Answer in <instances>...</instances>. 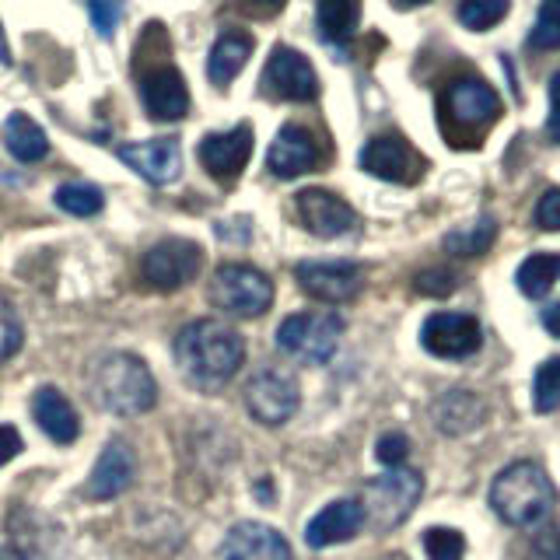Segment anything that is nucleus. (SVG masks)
<instances>
[{
	"label": "nucleus",
	"instance_id": "nucleus-17",
	"mask_svg": "<svg viewBox=\"0 0 560 560\" xmlns=\"http://www.w3.org/2000/svg\"><path fill=\"white\" fill-rule=\"evenodd\" d=\"M116 154L122 165L133 168L140 179H148L151 186H168L179 179V172H183L179 140H172V137L140 140V144H119Z\"/></svg>",
	"mask_w": 560,
	"mask_h": 560
},
{
	"label": "nucleus",
	"instance_id": "nucleus-14",
	"mask_svg": "<svg viewBox=\"0 0 560 560\" xmlns=\"http://www.w3.org/2000/svg\"><path fill=\"white\" fill-rule=\"evenodd\" d=\"M197 154L210 179H218L221 186H232L253 158V127L249 122H238V127L224 133H207L200 140Z\"/></svg>",
	"mask_w": 560,
	"mask_h": 560
},
{
	"label": "nucleus",
	"instance_id": "nucleus-13",
	"mask_svg": "<svg viewBox=\"0 0 560 560\" xmlns=\"http://www.w3.org/2000/svg\"><path fill=\"white\" fill-rule=\"evenodd\" d=\"M262 92L280 102H312L319 95V78L298 49L277 46L262 70Z\"/></svg>",
	"mask_w": 560,
	"mask_h": 560
},
{
	"label": "nucleus",
	"instance_id": "nucleus-30",
	"mask_svg": "<svg viewBox=\"0 0 560 560\" xmlns=\"http://www.w3.org/2000/svg\"><path fill=\"white\" fill-rule=\"evenodd\" d=\"M508 560H560V529L547 522L536 525V529L508 553Z\"/></svg>",
	"mask_w": 560,
	"mask_h": 560
},
{
	"label": "nucleus",
	"instance_id": "nucleus-18",
	"mask_svg": "<svg viewBox=\"0 0 560 560\" xmlns=\"http://www.w3.org/2000/svg\"><path fill=\"white\" fill-rule=\"evenodd\" d=\"M221 560H294V553L273 525L238 522L221 542Z\"/></svg>",
	"mask_w": 560,
	"mask_h": 560
},
{
	"label": "nucleus",
	"instance_id": "nucleus-31",
	"mask_svg": "<svg viewBox=\"0 0 560 560\" xmlns=\"http://www.w3.org/2000/svg\"><path fill=\"white\" fill-rule=\"evenodd\" d=\"M533 410L553 413L560 410V358H550L536 368L533 378Z\"/></svg>",
	"mask_w": 560,
	"mask_h": 560
},
{
	"label": "nucleus",
	"instance_id": "nucleus-48",
	"mask_svg": "<svg viewBox=\"0 0 560 560\" xmlns=\"http://www.w3.org/2000/svg\"><path fill=\"white\" fill-rule=\"evenodd\" d=\"M378 560H407L402 553H385V557H378Z\"/></svg>",
	"mask_w": 560,
	"mask_h": 560
},
{
	"label": "nucleus",
	"instance_id": "nucleus-5",
	"mask_svg": "<svg viewBox=\"0 0 560 560\" xmlns=\"http://www.w3.org/2000/svg\"><path fill=\"white\" fill-rule=\"evenodd\" d=\"M501 116V98L483 78H459L448 84V92L442 98V119L445 127L455 122V130L448 133L452 144H463V140H477L480 133H487Z\"/></svg>",
	"mask_w": 560,
	"mask_h": 560
},
{
	"label": "nucleus",
	"instance_id": "nucleus-39",
	"mask_svg": "<svg viewBox=\"0 0 560 560\" xmlns=\"http://www.w3.org/2000/svg\"><path fill=\"white\" fill-rule=\"evenodd\" d=\"M533 221H536V228H542V232H560V189L542 192Z\"/></svg>",
	"mask_w": 560,
	"mask_h": 560
},
{
	"label": "nucleus",
	"instance_id": "nucleus-2",
	"mask_svg": "<svg viewBox=\"0 0 560 560\" xmlns=\"http://www.w3.org/2000/svg\"><path fill=\"white\" fill-rule=\"evenodd\" d=\"M553 483L547 469L533 459H522L504 466L494 483H490V508L501 522L515 525V529H536L553 512Z\"/></svg>",
	"mask_w": 560,
	"mask_h": 560
},
{
	"label": "nucleus",
	"instance_id": "nucleus-19",
	"mask_svg": "<svg viewBox=\"0 0 560 560\" xmlns=\"http://www.w3.org/2000/svg\"><path fill=\"white\" fill-rule=\"evenodd\" d=\"M315 165H319V144H315V137L305 127H298V122L280 127L267 151V168L277 179H298V175L312 172Z\"/></svg>",
	"mask_w": 560,
	"mask_h": 560
},
{
	"label": "nucleus",
	"instance_id": "nucleus-12",
	"mask_svg": "<svg viewBox=\"0 0 560 560\" xmlns=\"http://www.w3.org/2000/svg\"><path fill=\"white\" fill-rule=\"evenodd\" d=\"M361 168L368 175H375V179H385V183H402V186H413L420 175H424L428 162L420 158L410 140H402L396 133H382V137H372L368 144L361 148Z\"/></svg>",
	"mask_w": 560,
	"mask_h": 560
},
{
	"label": "nucleus",
	"instance_id": "nucleus-38",
	"mask_svg": "<svg viewBox=\"0 0 560 560\" xmlns=\"http://www.w3.org/2000/svg\"><path fill=\"white\" fill-rule=\"evenodd\" d=\"M375 455H378V463H382V466L399 469L402 463H407V455H410V438H407V434H399V431L382 434V438H378V445H375Z\"/></svg>",
	"mask_w": 560,
	"mask_h": 560
},
{
	"label": "nucleus",
	"instance_id": "nucleus-29",
	"mask_svg": "<svg viewBox=\"0 0 560 560\" xmlns=\"http://www.w3.org/2000/svg\"><path fill=\"white\" fill-rule=\"evenodd\" d=\"M52 203H57L60 210H67V214H74V218H95L105 207V197H102V189L92 183H63L57 192H52Z\"/></svg>",
	"mask_w": 560,
	"mask_h": 560
},
{
	"label": "nucleus",
	"instance_id": "nucleus-25",
	"mask_svg": "<svg viewBox=\"0 0 560 560\" xmlns=\"http://www.w3.org/2000/svg\"><path fill=\"white\" fill-rule=\"evenodd\" d=\"M249 57H253L249 35H245V32H224L221 39L214 43V49H210V57H207V78L214 81L218 88L232 84L242 74V67L249 63Z\"/></svg>",
	"mask_w": 560,
	"mask_h": 560
},
{
	"label": "nucleus",
	"instance_id": "nucleus-22",
	"mask_svg": "<svg viewBox=\"0 0 560 560\" xmlns=\"http://www.w3.org/2000/svg\"><path fill=\"white\" fill-rule=\"evenodd\" d=\"M32 417H35V424L43 428V434L52 438L57 445L78 442V434H81L78 410L70 407V399L60 389H52V385L35 389V396H32Z\"/></svg>",
	"mask_w": 560,
	"mask_h": 560
},
{
	"label": "nucleus",
	"instance_id": "nucleus-26",
	"mask_svg": "<svg viewBox=\"0 0 560 560\" xmlns=\"http://www.w3.org/2000/svg\"><path fill=\"white\" fill-rule=\"evenodd\" d=\"M4 144L8 151L18 158V162H43V158L49 154V140H46V130L35 122L32 116L25 113H11L8 122H4Z\"/></svg>",
	"mask_w": 560,
	"mask_h": 560
},
{
	"label": "nucleus",
	"instance_id": "nucleus-43",
	"mask_svg": "<svg viewBox=\"0 0 560 560\" xmlns=\"http://www.w3.org/2000/svg\"><path fill=\"white\" fill-rule=\"evenodd\" d=\"M542 329H547L550 337H557V340H560V302H557V305H550L547 312H542Z\"/></svg>",
	"mask_w": 560,
	"mask_h": 560
},
{
	"label": "nucleus",
	"instance_id": "nucleus-23",
	"mask_svg": "<svg viewBox=\"0 0 560 560\" xmlns=\"http://www.w3.org/2000/svg\"><path fill=\"white\" fill-rule=\"evenodd\" d=\"M431 417H434V428L442 434H469L487 420V407L477 393L452 389L445 396H438V402L431 407Z\"/></svg>",
	"mask_w": 560,
	"mask_h": 560
},
{
	"label": "nucleus",
	"instance_id": "nucleus-24",
	"mask_svg": "<svg viewBox=\"0 0 560 560\" xmlns=\"http://www.w3.org/2000/svg\"><path fill=\"white\" fill-rule=\"evenodd\" d=\"M315 25L323 43L343 49L361 25V0H315Z\"/></svg>",
	"mask_w": 560,
	"mask_h": 560
},
{
	"label": "nucleus",
	"instance_id": "nucleus-37",
	"mask_svg": "<svg viewBox=\"0 0 560 560\" xmlns=\"http://www.w3.org/2000/svg\"><path fill=\"white\" fill-rule=\"evenodd\" d=\"M455 284H459V277H455V270H448V267H428L413 277V288L428 298H445L455 291Z\"/></svg>",
	"mask_w": 560,
	"mask_h": 560
},
{
	"label": "nucleus",
	"instance_id": "nucleus-28",
	"mask_svg": "<svg viewBox=\"0 0 560 560\" xmlns=\"http://www.w3.org/2000/svg\"><path fill=\"white\" fill-rule=\"evenodd\" d=\"M560 280V253H533L515 273V284L525 298H547Z\"/></svg>",
	"mask_w": 560,
	"mask_h": 560
},
{
	"label": "nucleus",
	"instance_id": "nucleus-7",
	"mask_svg": "<svg viewBox=\"0 0 560 560\" xmlns=\"http://www.w3.org/2000/svg\"><path fill=\"white\" fill-rule=\"evenodd\" d=\"M343 319L332 312H294L277 326V347L302 364H326L337 354Z\"/></svg>",
	"mask_w": 560,
	"mask_h": 560
},
{
	"label": "nucleus",
	"instance_id": "nucleus-21",
	"mask_svg": "<svg viewBox=\"0 0 560 560\" xmlns=\"http://www.w3.org/2000/svg\"><path fill=\"white\" fill-rule=\"evenodd\" d=\"M361 529H364L361 501L358 498H343V501L326 504L323 512L305 525V542L312 550H326V547H337V542L354 539Z\"/></svg>",
	"mask_w": 560,
	"mask_h": 560
},
{
	"label": "nucleus",
	"instance_id": "nucleus-46",
	"mask_svg": "<svg viewBox=\"0 0 560 560\" xmlns=\"http://www.w3.org/2000/svg\"><path fill=\"white\" fill-rule=\"evenodd\" d=\"M256 498H262V501H273V494H270V480H262V483L256 487Z\"/></svg>",
	"mask_w": 560,
	"mask_h": 560
},
{
	"label": "nucleus",
	"instance_id": "nucleus-11",
	"mask_svg": "<svg viewBox=\"0 0 560 560\" xmlns=\"http://www.w3.org/2000/svg\"><path fill=\"white\" fill-rule=\"evenodd\" d=\"M420 343H424V350H431L434 358L463 361L483 347V326L477 323V315H466V312H434L428 315V323L420 326Z\"/></svg>",
	"mask_w": 560,
	"mask_h": 560
},
{
	"label": "nucleus",
	"instance_id": "nucleus-44",
	"mask_svg": "<svg viewBox=\"0 0 560 560\" xmlns=\"http://www.w3.org/2000/svg\"><path fill=\"white\" fill-rule=\"evenodd\" d=\"M0 63H11V49H8V39H4V25H0Z\"/></svg>",
	"mask_w": 560,
	"mask_h": 560
},
{
	"label": "nucleus",
	"instance_id": "nucleus-34",
	"mask_svg": "<svg viewBox=\"0 0 560 560\" xmlns=\"http://www.w3.org/2000/svg\"><path fill=\"white\" fill-rule=\"evenodd\" d=\"M420 539H424L428 560H463L466 553V536L459 529H448V525H434Z\"/></svg>",
	"mask_w": 560,
	"mask_h": 560
},
{
	"label": "nucleus",
	"instance_id": "nucleus-47",
	"mask_svg": "<svg viewBox=\"0 0 560 560\" xmlns=\"http://www.w3.org/2000/svg\"><path fill=\"white\" fill-rule=\"evenodd\" d=\"M0 560H25V557L18 553L14 547H0Z\"/></svg>",
	"mask_w": 560,
	"mask_h": 560
},
{
	"label": "nucleus",
	"instance_id": "nucleus-41",
	"mask_svg": "<svg viewBox=\"0 0 560 560\" xmlns=\"http://www.w3.org/2000/svg\"><path fill=\"white\" fill-rule=\"evenodd\" d=\"M547 133L553 144H560V70L550 81V119H547Z\"/></svg>",
	"mask_w": 560,
	"mask_h": 560
},
{
	"label": "nucleus",
	"instance_id": "nucleus-4",
	"mask_svg": "<svg viewBox=\"0 0 560 560\" xmlns=\"http://www.w3.org/2000/svg\"><path fill=\"white\" fill-rule=\"evenodd\" d=\"M420 494H424V477L417 469H385L382 477H372L361 490V508H364V525H372L375 533H389L399 522H407L417 508Z\"/></svg>",
	"mask_w": 560,
	"mask_h": 560
},
{
	"label": "nucleus",
	"instance_id": "nucleus-3",
	"mask_svg": "<svg viewBox=\"0 0 560 560\" xmlns=\"http://www.w3.org/2000/svg\"><path fill=\"white\" fill-rule=\"evenodd\" d=\"M92 399L105 413L140 417L158 402V382L137 354H105L92 372Z\"/></svg>",
	"mask_w": 560,
	"mask_h": 560
},
{
	"label": "nucleus",
	"instance_id": "nucleus-27",
	"mask_svg": "<svg viewBox=\"0 0 560 560\" xmlns=\"http://www.w3.org/2000/svg\"><path fill=\"white\" fill-rule=\"evenodd\" d=\"M494 238H498V221L490 214H483V218L448 232L442 245H445V253L455 259H477L490 249V245H494Z\"/></svg>",
	"mask_w": 560,
	"mask_h": 560
},
{
	"label": "nucleus",
	"instance_id": "nucleus-20",
	"mask_svg": "<svg viewBox=\"0 0 560 560\" xmlns=\"http://www.w3.org/2000/svg\"><path fill=\"white\" fill-rule=\"evenodd\" d=\"M133 472H137V455H133L130 442L113 438V442L102 448L92 477H88L84 494L92 501H113L133 483Z\"/></svg>",
	"mask_w": 560,
	"mask_h": 560
},
{
	"label": "nucleus",
	"instance_id": "nucleus-42",
	"mask_svg": "<svg viewBox=\"0 0 560 560\" xmlns=\"http://www.w3.org/2000/svg\"><path fill=\"white\" fill-rule=\"evenodd\" d=\"M238 4L249 11V14H259V18H270V14H277L280 8L288 4V0H238Z\"/></svg>",
	"mask_w": 560,
	"mask_h": 560
},
{
	"label": "nucleus",
	"instance_id": "nucleus-10",
	"mask_svg": "<svg viewBox=\"0 0 560 560\" xmlns=\"http://www.w3.org/2000/svg\"><path fill=\"white\" fill-rule=\"evenodd\" d=\"M294 277L298 288L326 305L354 302L364 288V267L350 259H305L294 267Z\"/></svg>",
	"mask_w": 560,
	"mask_h": 560
},
{
	"label": "nucleus",
	"instance_id": "nucleus-36",
	"mask_svg": "<svg viewBox=\"0 0 560 560\" xmlns=\"http://www.w3.org/2000/svg\"><path fill=\"white\" fill-rule=\"evenodd\" d=\"M88 14H92L98 39H113L127 8H122V0H88Z\"/></svg>",
	"mask_w": 560,
	"mask_h": 560
},
{
	"label": "nucleus",
	"instance_id": "nucleus-9",
	"mask_svg": "<svg viewBox=\"0 0 560 560\" xmlns=\"http://www.w3.org/2000/svg\"><path fill=\"white\" fill-rule=\"evenodd\" d=\"M245 407H249V413L267 428L288 424L298 413V407H302L298 378L288 372H277V368H259V372L245 382Z\"/></svg>",
	"mask_w": 560,
	"mask_h": 560
},
{
	"label": "nucleus",
	"instance_id": "nucleus-45",
	"mask_svg": "<svg viewBox=\"0 0 560 560\" xmlns=\"http://www.w3.org/2000/svg\"><path fill=\"white\" fill-rule=\"evenodd\" d=\"M420 4H428V0H393V8H399V11H410V8H420Z\"/></svg>",
	"mask_w": 560,
	"mask_h": 560
},
{
	"label": "nucleus",
	"instance_id": "nucleus-16",
	"mask_svg": "<svg viewBox=\"0 0 560 560\" xmlns=\"http://www.w3.org/2000/svg\"><path fill=\"white\" fill-rule=\"evenodd\" d=\"M140 102H144V113L158 122H175L189 113V92L183 74L172 63H158L140 74Z\"/></svg>",
	"mask_w": 560,
	"mask_h": 560
},
{
	"label": "nucleus",
	"instance_id": "nucleus-8",
	"mask_svg": "<svg viewBox=\"0 0 560 560\" xmlns=\"http://www.w3.org/2000/svg\"><path fill=\"white\" fill-rule=\"evenodd\" d=\"M203 267V249L192 238H162L140 259V277L154 291H179L197 280Z\"/></svg>",
	"mask_w": 560,
	"mask_h": 560
},
{
	"label": "nucleus",
	"instance_id": "nucleus-40",
	"mask_svg": "<svg viewBox=\"0 0 560 560\" xmlns=\"http://www.w3.org/2000/svg\"><path fill=\"white\" fill-rule=\"evenodd\" d=\"M22 434H18L14 424H0V466H8L18 452H22Z\"/></svg>",
	"mask_w": 560,
	"mask_h": 560
},
{
	"label": "nucleus",
	"instance_id": "nucleus-1",
	"mask_svg": "<svg viewBox=\"0 0 560 560\" xmlns=\"http://www.w3.org/2000/svg\"><path fill=\"white\" fill-rule=\"evenodd\" d=\"M175 368L183 378L200 393H214L235 378L245 361V340L242 332L221 319H197L179 329L172 343Z\"/></svg>",
	"mask_w": 560,
	"mask_h": 560
},
{
	"label": "nucleus",
	"instance_id": "nucleus-35",
	"mask_svg": "<svg viewBox=\"0 0 560 560\" xmlns=\"http://www.w3.org/2000/svg\"><path fill=\"white\" fill-rule=\"evenodd\" d=\"M22 340H25L22 319H18V312L8 298L0 294V364L11 361L18 350H22Z\"/></svg>",
	"mask_w": 560,
	"mask_h": 560
},
{
	"label": "nucleus",
	"instance_id": "nucleus-6",
	"mask_svg": "<svg viewBox=\"0 0 560 560\" xmlns=\"http://www.w3.org/2000/svg\"><path fill=\"white\" fill-rule=\"evenodd\" d=\"M210 305L235 319H256L273 305V280L245 262H224L214 270L207 288Z\"/></svg>",
	"mask_w": 560,
	"mask_h": 560
},
{
	"label": "nucleus",
	"instance_id": "nucleus-15",
	"mask_svg": "<svg viewBox=\"0 0 560 560\" xmlns=\"http://www.w3.org/2000/svg\"><path fill=\"white\" fill-rule=\"evenodd\" d=\"M294 210H298V221L319 238H340L358 228L354 207L329 189H302L294 197Z\"/></svg>",
	"mask_w": 560,
	"mask_h": 560
},
{
	"label": "nucleus",
	"instance_id": "nucleus-33",
	"mask_svg": "<svg viewBox=\"0 0 560 560\" xmlns=\"http://www.w3.org/2000/svg\"><path fill=\"white\" fill-rule=\"evenodd\" d=\"M533 49H560V0H542L529 32Z\"/></svg>",
	"mask_w": 560,
	"mask_h": 560
},
{
	"label": "nucleus",
	"instance_id": "nucleus-32",
	"mask_svg": "<svg viewBox=\"0 0 560 560\" xmlns=\"http://www.w3.org/2000/svg\"><path fill=\"white\" fill-rule=\"evenodd\" d=\"M512 8V0H463L459 4V22L472 32L494 28Z\"/></svg>",
	"mask_w": 560,
	"mask_h": 560
}]
</instances>
